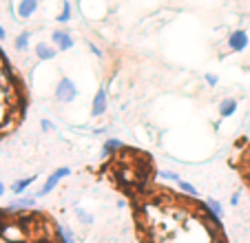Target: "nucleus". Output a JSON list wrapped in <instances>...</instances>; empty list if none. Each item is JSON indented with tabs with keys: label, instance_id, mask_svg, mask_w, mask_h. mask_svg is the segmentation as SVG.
Returning a JSON list of instances; mask_svg holds the SVG:
<instances>
[{
	"label": "nucleus",
	"instance_id": "obj_1",
	"mask_svg": "<svg viewBox=\"0 0 250 243\" xmlns=\"http://www.w3.org/2000/svg\"><path fill=\"white\" fill-rule=\"evenodd\" d=\"M53 95H56L58 102L71 104L73 100L78 98V86H76V82H73L71 78H60V82L56 84V91H53Z\"/></svg>",
	"mask_w": 250,
	"mask_h": 243
},
{
	"label": "nucleus",
	"instance_id": "obj_2",
	"mask_svg": "<svg viewBox=\"0 0 250 243\" xmlns=\"http://www.w3.org/2000/svg\"><path fill=\"white\" fill-rule=\"evenodd\" d=\"M66 177H71V168H66V166H62V168L53 170V173L47 177V182H44V186L40 188V190H36V199H42V197L51 195V192H53V188H56L58 183H60L62 179H66Z\"/></svg>",
	"mask_w": 250,
	"mask_h": 243
},
{
	"label": "nucleus",
	"instance_id": "obj_3",
	"mask_svg": "<svg viewBox=\"0 0 250 243\" xmlns=\"http://www.w3.org/2000/svg\"><path fill=\"white\" fill-rule=\"evenodd\" d=\"M106 108H109V95H106V89H104V86H100L98 93H95V98H93L91 115H93V117H102L104 113H106Z\"/></svg>",
	"mask_w": 250,
	"mask_h": 243
},
{
	"label": "nucleus",
	"instance_id": "obj_4",
	"mask_svg": "<svg viewBox=\"0 0 250 243\" xmlns=\"http://www.w3.org/2000/svg\"><path fill=\"white\" fill-rule=\"evenodd\" d=\"M248 47V33L244 31V29H235V31L228 36V49L230 51H244V49Z\"/></svg>",
	"mask_w": 250,
	"mask_h": 243
},
{
	"label": "nucleus",
	"instance_id": "obj_5",
	"mask_svg": "<svg viewBox=\"0 0 250 243\" xmlns=\"http://www.w3.org/2000/svg\"><path fill=\"white\" fill-rule=\"evenodd\" d=\"M51 42L58 47V51H69V49L73 47V38H71V33L64 31V29H56V31L51 33Z\"/></svg>",
	"mask_w": 250,
	"mask_h": 243
},
{
	"label": "nucleus",
	"instance_id": "obj_6",
	"mask_svg": "<svg viewBox=\"0 0 250 243\" xmlns=\"http://www.w3.org/2000/svg\"><path fill=\"white\" fill-rule=\"evenodd\" d=\"M204 206H206V210L210 212V219L215 225H222V219H224V206L219 203L217 199H212V197H208L206 201H204Z\"/></svg>",
	"mask_w": 250,
	"mask_h": 243
},
{
	"label": "nucleus",
	"instance_id": "obj_7",
	"mask_svg": "<svg viewBox=\"0 0 250 243\" xmlns=\"http://www.w3.org/2000/svg\"><path fill=\"white\" fill-rule=\"evenodd\" d=\"M36 206V197H18V199L7 203V212H22Z\"/></svg>",
	"mask_w": 250,
	"mask_h": 243
},
{
	"label": "nucleus",
	"instance_id": "obj_8",
	"mask_svg": "<svg viewBox=\"0 0 250 243\" xmlns=\"http://www.w3.org/2000/svg\"><path fill=\"white\" fill-rule=\"evenodd\" d=\"M56 56H58V49H53L51 44H47V42L36 44V58H38L40 62H49V60H53Z\"/></svg>",
	"mask_w": 250,
	"mask_h": 243
},
{
	"label": "nucleus",
	"instance_id": "obj_9",
	"mask_svg": "<svg viewBox=\"0 0 250 243\" xmlns=\"http://www.w3.org/2000/svg\"><path fill=\"white\" fill-rule=\"evenodd\" d=\"M36 11H38V0H20V5H18L20 18H31Z\"/></svg>",
	"mask_w": 250,
	"mask_h": 243
},
{
	"label": "nucleus",
	"instance_id": "obj_10",
	"mask_svg": "<svg viewBox=\"0 0 250 243\" xmlns=\"http://www.w3.org/2000/svg\"><path fill=\"white\" fill-rule=\"evenodd\" d=\"M56 234H58V243H76L73 230L64 223H56Z\"/></svg>",
	"mask_w": 250,
	"mask_h": 243
},
{
	"label": "nucleus",
	"instance_id": "obj_11",
	"mask_svg": "<svg viewBox=\"0 0 250 243\" xmlns=\"http://www.w3.org/2000/svg\"><path fill=\"white\" fill-rule=\"evenodd\" d=\"M217 111H219V117H232L235 111H237V100H232V98L222 100L219 106H217Z\"/></svg>",
	"mask_w": 250,
	"mask_h": 243
},
{
	"label": "nucleus",
	"instance_id": "obj_12",
	"mask_svg": "<svg viewBox=\"0 0 250 243\" xmlns=\"http://www.w3.org/2000/svg\"><path fill=\"white\" fill-rule=\"evenodd\" d=\"M36 179H38V175H31V177H22V179H18V182L11 183V192H14V195H22V192L27 190V188L31 186L33 182H36Z\"/></svg>",
	"mask_w": 250,
	"mask_h": 243
},
{
	"label": "nucleus",
	"instance_id": "obj_13",
	"mask_svg": "<svg viewBox=\"0 0 250 243\" xmlns=\"http://www.w3.org/2000/svg\"><path fill=\"white\" fill-rule=\"evenodd\" d=\"M124 148V142L115 140V137H111V140L104 142V148H102V157H109V155H113L115 150H122Z\"/></svg>",
	"mask_w": 250,
	"mask_h": 243
},
{
	"label": "nucleus",
	"instance_id": "obj_14",
	"mask_svg": "<svg viewBox=\"0 0 250 243\" xmlns=\"http://www.w3.org/2000/svg\"><path fill=\"white\" fill-rule=\"evenodd\" d=\"M29 42H31V31H20L18 36H16V49H18V51H27Z\"/></svg>",
	"mask_w": 250,
	"mask_h": 243
},
{
	"label": "nucleus",
	"instance_id": "obj_15",
	"mask_svg": "<svg viewBox=\"0 0 250 243\" xmlns=\"http://www.w3.org/2000/svg\"><path fill=\"white\" fill-rule=\"evenodd\" d=\"M73 212H76L78 221H80L82 225H91V223H93V215H91V212H86L82 206H76V208H73Z\"/></svg>",
	"mask_w": 250,
	"mask_h": 243
},
{
	"label": "nucleus",
	"instance_id": "obj_16",
	"mask_svg": "<svg viewBox=\"0 0 250 243\" xmlns=\"http://www.w3.org/2000/svg\"><path fill=\"white\" fill-rule=\"evenodd\" d=\"M177 188H180V190H182V192H186V195L195 197V199H197V197H199V190H197V188H195V186H193V183L184 182V179H180V182H177Z\"/></svg>",
	"mask_w": 250,
	"mask_h": 243
},
{
	"label": "nucleus",
	"instance_id": "obj_17",
	"mask_svg": "<svg viewBox=\"0 0 250 243\" xmlns=\"http://www.w3.org/2000/svg\"><path fill=\"white\" fill-rule=\"evenodd\" d=\"M69 20H71V2H69V0H64V7H62V14L58 16V22L66 24Z\"/></svg>",
	"mask_w": 250,
	"mask_h": 243
},
{
	"label": "nucleus",
	"instance_id": "obj_18",
	"mask_svg": "<svg viewBox=\"0 0 250 243\" xmlns=\"http://www.w3.org/2000/svg\"><path fill=\"white\" fill-rule=\"evenodd\" d=\"M157 177H162V179H166V182H175V183H177V182H180V175H177V173H173V170H157Z\"/></svg>",
	"mask_w": 250,
	"mask_h": 243
},
{
	"label": "nucleus",
	"instance_id": "obj_19",
	"mask_svg": "<svg viewBox=\"0 0 250 243\" xmlns=\"http://www.w3.org/2000/svg\"><path fill=\"white\" fill-rule=\"evenodd\" d=\"M204 80H206V84H208V86H217L219 75H215V73H206V75H204Z\"/></svg>",
	"mask_w": 250,
	"mask_h": 243
},
{
	"label": "nucleus",
	"instance_id": "obj_20",
	"mask_svg": "<svg viewBox=\"0 0 250 243\" xmlns=\"http://www.w3.org/2000/svg\"><path fill=\"white\" fill-rule=\"evenodd\" d=\"M40 131H42V133H51V131H56V126H53V122L42 120V122H40Z\"/></svg>",
	"mask_w": 250,
	"mask_h": 243
},
{
	"label": "nucleus",
	"instance_id": "obj_21",
	"mask_svg": "<svg viewBox=\"0 0 250 243\" xmlns=\"http://www.w3.org/2000/svg\"><path fill=\"white\" fill-rule=\"evenodd\" d=\"M89 49H91V53H93L95 58H102V56H104V53H102V49H100L98 44H89Z\"/></svg>",
	"mask_w": 250,
	"mask_h": 243
},
{
	"label": "nucleus",
	"instance_id": "obj_22",
	"mask_svg": "<svg viewBox=\"0 0 250 243\" xmlns=\"http://www.w3.org/2000/svg\"><path fill=\"white\" fill-rule=\"evenodd\" d=\"M239 199H241V192H239V190H237V192H235V195H232V197H230V206H237V203H239Z\"/></svg>",
	"mask_w": 250,
	"mask_h": 243
},
{
	"label": "nucleus",
	"instance_id": "obj_23",
	"mask_svg": "<svg viewBox=\"0 0 250 243\" xmlns=\"http://www.w3.org/2000/svg\"><path fill=\"white\" fill-rule=\"evenodd\" d=\"M5 38H7V31H5V27L0 24V40H5Z\"/></svg>",
	"mask_w": 250,
	"mask_h": 243
},
{
	"label": "nucleus",
	"instance_id": "obj_24",
	"mask_svg": "<svg viewBox=\"0 0 250 243\" xmlns=\"http://www.w3.org/2000/svg\"><path fill=\"white\" fill-rule=\"evenodd\" d=\"M2 195H5V183L0 182V197H2Z\"/></svg>",
	"mask_w": 250,
	"mask_h": 243
}]
</instances>
